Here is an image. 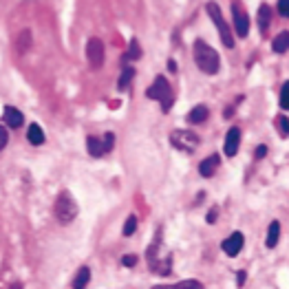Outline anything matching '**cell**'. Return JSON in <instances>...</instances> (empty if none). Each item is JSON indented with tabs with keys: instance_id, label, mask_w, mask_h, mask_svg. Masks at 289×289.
<instances>
[{
	"instance_id": "cell-1",
	"label": "cell",
	"mask_w": 289,
	"mask_h": 289,
	"mask_svg": "<svg viewBox=\"0 0 289 289\" xmlns=\"http://www.w3.org/2000/svg\"><path fill=\"white\" fill-rule=\"evenodd\" d=\"M146 263L152 274H159V276H170L172 274V254H170V249L159 239L148 247Z\"/></svg>"
},
{
	"instance_id": "cell-2",
	"label": "cell",
	"mask_w": 289,
	"mask_h": 289,
	"mask_svg": "<svg viewBox=\"0 0 289 289\" xmlns=\"http://www.w3.org/2000/svg\"><path fill=\"white\" fill-rule=\"evenodd\" d=\"M192 53H195L197 66H199V69H201L203 73H207V75H214V73L219 71L221 57H219L217 51L210 47V44H205L203 40H197V42H195V49H192Z\"/></svg>"
},
{
	"instance_id": "cell-3",
	"label": "cell",
	"mask_w": 289,
	"mask_h": 289,
	"mask_svg": "<svg viewBox=\"0 0 289 289\" xmlns=\"http://www.w3.org/2000/svg\"><path fill=\"white\" fill-rule=\"evenodd\" d=\"M53 212H55V219L60 221L62 225H69L71 221H75V217H78L80 210H78L75 199L71 197V192H60V195H57Z\"/></svg>"
},
{
	"instance_id": "cell-4",
	"label": "cell",
	"mask_w": 289,
	"mask_h": 289,
	"mask_svg": "<svg viewBox=\"0 0 289 289\" xmlns=\"http://www.w3.org/2000/svg\"><path fill=\"white\" fill-rule=\"evenodd\" d=\"M146 95L150 100H157V102H161V108L168 110L172 108V102H175V95H172V88H170V84H168V80L164 78V75H157L155 78V82H152V86H148V91H146Z\"/></svg>"
},
{
	"instance_id": "cell-5",
	"label": "cell",
	"mask_w": 289,
	"mask_h": 289,
	"mask_svg": "<svg viewBox=\"0 0 289 289\" xmlns=\"http://www.w3.org/2000/svg\"><path fill=\"white\" fill-rule=\"evenodd\" d=\"M205 9H207V16L214 20V25H217V29H219L221 42H223L227 49H234V35H232V31H229V25L225 22L223 13H221V9H219V5L217 3H207Z\"/></svg>"
},
{
	"instance_id": "cell-6",
	"label": "cell",
	"mask_w": 289,
	"mask_h": 289,
	"mask_svg": "<svg viewBox=\"0 0 289 289\" xmlns=\"http://www.w3.org/2000/svg\"><path fill=\"white\" fill-rule=\"evenodd\" d=\"M170 144L179 150H186V152H192L195 148L201 144L197 132H190V130H172L170 132Z\"/></svg>"
},
{
	"instance_id": "cell-7",
	"label": "cell",
	"mask_w": 289,
	"mask_h": 289,
	"mask_svg": "<svg viewBox=\"0 0 289 289\" xmlns=\"http://www.w3.org/2000/svg\"><path fill=\"white\" fill-rule=\"evenodd\" d=\"M232 18H234V31L239 38H247L249 33V16L245 13V9L241 7L239 0L232 3Z\"/></svg>"
},
{
	"instance_id": "cell-8",
	"label": "cell",
	"mask_w": 289,
	"mask_h": 289,
	"mask_svg": "<svg viewBox=\"0 0 289 289\" xmlns=\"http://www.w3.org/2000/svg\"><path fill=\"white\" fill-rule=\"evenodd\" d=\"M86 57L93 69H100L104 62V42L100 38H91L86 42Z\"/></svg>"
},
{
	"instance_id": "cell-9",
	"label": "cell",
	"mask_w": 289,
	"mask_h": 289,
	"mask_svg": "<svg viewBox=\"0 0 289 289\" xmlns=\"http://www.w3.org/2000/svg\"><path fill=\"white\" fill-rule=\"evenodd\" d=\"M243 243H245L243 234L241 232H232L223 243H221V249H223L227 256H239V252L243 249Z\"/></svg>"
},
{
	"instance_id": "cell-10",
	"label": "cell",
	"mask_w": 289,
	"mask_h": 289,
	"mask_svg": "<svg viewBox=\"0 0 289 289\" xmlns=\"http://www.w3.org/2000/svg\"><path fill=\"white\" fill-rule=\"evenodd\" d=\"M239 146H241V128L232 126V128L227 130V135H225V146H223V150H225L227 157H236V152H239Z\"/></svg>"
},
{
	"instance_id": "cell-11",
	"label": "cell",
	"mask_w": 289,
	"mask_h": 289,
	"mask_svg": "<svg viewBox=\"0 0 289 289\" xmlns=\"http://www.w3.org/2000/svg\"><path fill=\"white\" fill-rule=\"evenodd\" d=\"M219 164H221L219 155H210V157H205L201 164H199V175L205 177V179H210V177L219 170Z\"/></svg>"
},
{
	"instance_id": "cell-12",
	"label": "cell",
	"mask_w": 289,
	"mask_h": 289,
	"mask_svg": "<svg viewBox=\"0 0 289 289\" xmlns=\"http://www.w3.org/2000/svg\"><path fill=\"white\" fill-rule=\"evenodd\" d=\"M5 126H9V128H13V130H18L20 126H22V122H25V115L20 113L18 108H13V106H5Z\"/></svg>"
},
{
	"instance_id": "cell-13",
	"label": "cell",
	"mask_w": 289,
	"mask_h": 289,
	"mask_svg": "<svg viewBox=\"0 0 289 289\" xmlns=\"http://www.w3.org/2000/svg\"><path fill=\"white\" fill-rule=\"evenodd\" d=\"M86 150L91 157H102L104 152H106V148H104V139L100 137H86Z\"/></svg>"
},
{
	"instance_id": "cell-14",
	"label": "cell",
	"mask_w": 289,
	"mask_h": 289,
	"mask_svg": "<svg viewBox=\"0 0 289 289\" xmlns=\"http://www.w3.org/2000/svg\"><path fill=\"white\" fill-rule=\"evenodd\" d=\"M207 115H210V110H207V106H203V104H199V106H195L188 113V122L190 124H203L207 120Z\"/></svg>"
},
{
	"instance_id": "cell-15",
	"label": "cell",
	"mask_w": 289,
	"mask_h": 289,
	"mask_svg": "<svg viewBox=\"0 0 289 289\" xmlns=\"http://www.w3.org/2000/svg\"><path fill=\"white\" fill-rule=\"evenodd\" d=\"M269 20H272V7L269 5H261V7H258V27H261L263 33L267 31Z\"/></svg>"
},
{
	"instance_id": "cell-16",
	"label": "cell",
	"mask_w": 289,
	"mask_h": 289,
	"mask_svg": "<svg viewBox=\"0 0 289 289\" xmlns=\"http://www.w3.org/2000/svg\"><path fill=\"white\" fill-rule=\"evenodd\" d=\"M27 139H29V144H33V146L44 144V132H42V128H40L38 124H31V126H29Z\"/></svg>"
},
{
	"instance_id": "cell-17",
	"label": "cell",
	"mask_w": 289,
	"mask_h": 289,
	"mask_svg": "<svg viewBox=\"0 0 289 289\" xmlns=\"http://www.w3.org/2000/svg\"><path fill=\"white\" fill-rule=\"evenodd\" d=\"M152 289H205L203 283H199V280H181V283L177 285H157Z\"/></svg>"
},
{
	"instance_id": "cell-18",
	"label": "cell",
	"mask_w": 289,
	"mask_h": 289,
	"mask_svg": "<svg viewBox=\"0 0 289 289\" xmlns=\"http://www.w3.org/2000/svg\"><path fill=\"white\" fill-rule=\"evenodd\" d=\"M88 280H91V269L88 267H80L75 278H73V289H84L88 285Z\"/></svg>"
},
{
	"instance_id": "cell-19",
	"label": "cell",
	"mask_w": 289,
	"mask_h": 289,
	"mask_svg": "<svg viewBox=\"0 0 289 289\" xmlns=\"http://www.w3.org/2000/svg\"><path fill=\"white\" fill-rule=\"evenodd\" d=\"M278 239H280V223L278 221H272L269 227H267V247H276L278 245Z\"/></svg>"
},
{
	"instance_id": "cell-20",
	"label": "cell",
	"mask_w": 289,
	"mask_h": 289,
	"mask_svg": "<svg viewBox=\"0 0 289 289\" xmlns=\"http://www.w3.org/2000/svg\"><path fill=\"white\" fill-rule=\"evenodd\" d=\"M272 49L276 51V53H283V51H289V33H287V31L278 33L276 38H274V42H272Z\"/></svg>"
},
{
	"instance_id": "cell-21",
	"label": "cell",
	"mask_w": 289,
	"mask_h": 289,
	"mask_svg": "<svg viewBox=\"0 0 289 289\" xmlns=\"http://www.w3.org/2000/svg\"><path fill=\"white\" fill-rule=\"evenodd\" d=\"M142 57V49H139V42L137 40H130V44H128V51L122 55V64L124 62H128V60H139Z\"/></svg>"
},
{
	"instance_id": "cell-22",
	"label": "cell",
	"mask_w": 289,
	"mask_h": 289,
	"mask_svg": "<svg viewBox=\"0 0 289 289\" xmlns=\"http://www.w3.org/2000/svg\"><path fill=\"white\" fill-rule=\"evenodd\" d=\"M132 78H135V69H130V66H126V69H124V73H122V78H120V82H117V88H120V91H126V88L130 86Z\"/></svg>"
},
{
	"instance_id": "cell-23",
	"label": "cell",
	"mask_w": 289,
	"mask_h": 289,
	"mask_svg": "<svg viewBox=\"0 0 289 289\" xmlns=\"http://www.w3.org/2000/svg\"><path fill=\"white\" fill-rule=\"evenodd\" d=\"M135 229H137V217L135 214H130V217L126 219V223H124V236H132L135 234Z\"/></svg>"
},
{
	"instance_id": "cell-24",
	"label": "cell",
	"mask_w": 289,
	"mask_h": 289,
	"mask_svg": "<svg viewBox=\"0 0 289 289\" xmlns=\"http://www.w3.org/2000/svg\"><path fill=\"white\" fill-rule=\"evenodd\" d=\"M276 126H278V130H280V137H289V120L285 115H280L278 120H276Z\"/></svg>"
},
{
	"instance_id": "cell-25",
	"label": "cell",
	"mask_w": 289,
	"mask_h": 289,
	"mask_svg": "<svg viewBox=\"0 0 289 289\" xmlns=\"http://www.w3.org/2000/svg\"><path fill=\"white\" fill-rule=\"evenodd\" d=\"M280 108H289V82H285L280 88Z\"/></svg>"
},
{
	"instance_id": "cell-26",
	"label": "cell",
	"mask_w": 289,
	"mask_h": 289,
	"mask_svg": "<svg viewBox=\"0 0 289 289\" xmlns=\"http://www.w3.org/2000/svg\"><path fill=\"white\" fill-rule=\"evenodd\" d=\"M29 44H31V35H29V31H25V33H22L20 38L16 40V47H18L20 51H27Z\"/></svg>"
},
{
	"instance_id": "cell-27",
	"label": "cell",
	"mask_w": 289,
	"mask_h": 289,
	"mask_svg": "<svg viewBox=\"0 0 289 289\" xmlns=\"http://www.w3.org/2000/svg\"><path fill=\"white\" fill-rule=\"evenodd\" d=\"M278 13L283 18H289V0H278Z\"/></svg>"
},
{
	"instance_id": "cell-28",
	"label": "cell",
	"mask_w": 289,
	"mask_h": 289,
	"mask_svg": "<svg viewBox=\"0 0 289 289\" xmlns=\"http://www.w3.org/2000/svg\"><path fill=\"white\" fill-rule=\"evenodd\" d=\"M122 265H124V267H135V265H137V256L135 254H126L122 258Z\"/></svg>"
},
{
	"instance_id": "cell-29",
	"label": "cell",
	"mask_w": 289,
	"mask_h": 289,
	"mask_svg": "<svg viewBox=\"0 0 289 289\" xmlns=\"http://www.w3.org/2000/svg\"><path fill=\"white\" fill-rule=\"evenodd\" d=\"M113 144H115V135L113 132H106V135H104V148H106V152L113 150Z\"/></svg>"
},
{
	"instance_id": "cell-30",
	"label": "cell",
	"mask_w": 289,
	"mask_h": 289,
	"mask_svg": "<svg viewBox=\"0 0 289 289\" xmlns=\"http://www.w3.org/2000/svg\"><path fill=\"white\" fill-rule=\"evenodd\" d=\"M7 139H9V132H7V126H3V128H0V150L7 148Z\"/></svg>"
},
{
	"instance_id": "cell-31",
	"label": "cell",
	"mask_w": 289,
	"mask_h": 289,
	"mask_svg": "<svg viewBox=\"0 0 289 289\" xmlns=\"http://www.w3.org/2000/svg\"><path fill=\"white\" fill-rule=\"evenodd\" d=\"M245 278H247V272H245V269L236 272V285H239V287L245 285Z\"/></svg>"
},
{
	"instance_id": "cell-32",
	"label": "cell",
	"mask_w": 289,
	"mask_h": 289,
	"mask_svg": "<svg viewBox=\"0 0 289 289\" xmlns=\"http://www.w3.org/2000/svg\"><path fill=\"white\" fill-rule=\"evenodd\" d=\"M265 155H267V146H263V144H261V146L256 148V155H254V157H256V159H263Z\"/></svg>"
},
{
	"instance_id": "cell-33",
	"label": "cell",
	"mask_w": 289,
	"mask_h": 289,
	"mask_svg": "<svg viewBox=\"0 0 289 289\" xmlns=\"http://www.w3.org/2000/svg\"><path fill=\"white\" fill-rule=\"evenodd\" d=\"M217 217H219V210H210L207 212V223H217Z\"/></svg>"
},
{
	"instance_id": "cell-34",
	"label": "cell",
	"mask_w": 289,
	"mask_h": 289,
	"mask_svg": "<svg viewBox=\"0 0 289 289\" xmlns=\"http://www.w3.org/2000/svg\"><path fill=\"white\" fill-rule=\"evenodd\" d=\"M168 69H170V71H177V64H175V60H168Z\"/></svg>"
},
{
	"instance_id": "cell-35",
	"label": "cell",
	"mask_w": 289,
	"mask_h": 289,
	"mask_svg": "<svg viewBox=\"0 0 289 289\" xmlns=\"http://www.w3.org/2000/svg\"><path fill=\"white\" fill-rule=\"evenodd\" d=\"M9 289H25V287H22V283H13Z\"/></svg>"
}]
</instances>
